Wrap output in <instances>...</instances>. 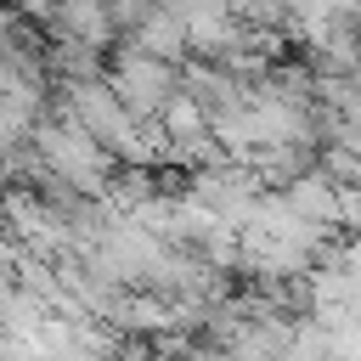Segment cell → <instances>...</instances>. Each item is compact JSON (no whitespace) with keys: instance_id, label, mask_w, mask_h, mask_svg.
Instances as JSON below:
<instances>
[{"instance_id":"1","label":"cell","mask_w":361,"mask_h":361,"mask_svg":"<svg viewBox=\"0 0 361 361\" xmlns=\"http://www.w3.org/2000/svg\"><path fill=\"white\" fill-rule=\"evenodd\" d=\"M68 113H73V124L79 130H90L113 158H147V141L135 135V113L113 96V85H96V79H79L73 90H68Z\"/></svg>"},{"instance_id":"2","label":"cell","mask_w":361,"mask_h":361,"mask_svg":"<svg viewBox=\"0 0 361 361\" xmlns=\"http://www.w3.org/2000/svg\"><path fill=\"white\" fill-rule=\"evenodd\" d=\"M113 96L135 113V118H164V107L180 96V68L175 62H164V56H147L141 45L135 51H124L118 62H113Z\"/></svg>"},{"instance_id":"3","label":"cell","mask_w":361,"mask_h":361,"mask_svg":"<svg viewBox=\"0 0 361 361\" xmlns=\"http://www.w3.org/2000/svg\"><path fill=\"white\" fill-rule=\"evenodd\" d=\"M39 152H45V164H51V175H56V180H73L79 192H102L107 175H113V152H107L90 130H79L73 118H68V124H45V130H39Z\"/></svg>"},{"instance_id":"4","label":"cell","mask_w":361,"mask_h":361,"mask_svg":"<svg viewBox=\"0 0 361 361\" xmlns=\"http://www.w3.org/2000/svg\"><path fill=\"white\" fill-rule=\"evenodd\" d=\"M135 45H141L147 56H164V62H175V68H180V56L192 51V34H186V23L158 0V6H147V11H141V23H135Z\"/></svg>"},{"instance_id":"5","label":"cell","mask_w":361,"mask_h":361,"mask_svg":"<svg viewBox=\"0 0 361 361\" xmlns=\"http://www.w3.org/2000/svg\"><path fill=\"white\" fill-rule=\"evenodd\" d=\"M56 28H62L73 45H96V51H102L118 23H113V11H107L102 0H56Z\"/></svg>"}]
</instances>
